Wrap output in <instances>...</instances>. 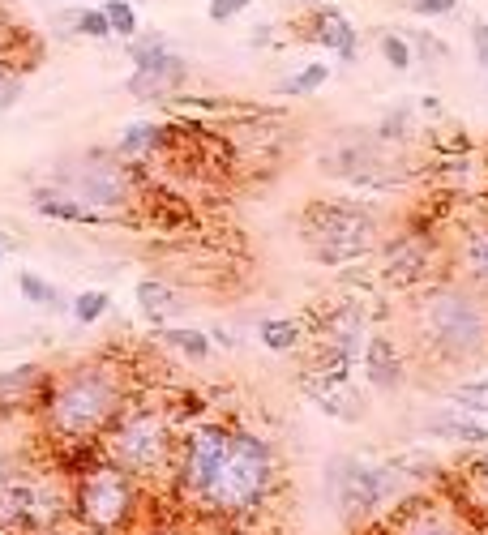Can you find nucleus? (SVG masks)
<instances>
[{"label":"nucleus","instance_id":"nucleus-5","mask_svg":"<svg viewBox=\"0 0 488 535\" xmlns=\"http://www.w3.org/2000/svg\"><path fill=\"white\" fill-rule=\"evenodd\" d=\"M304 249L322 266H347L369 257L381 244V223L360 202H313L300 219Z\"/></svg>","mask_w":488,"mask_h":535},{"label":"nucleus","instance_id":"nucleus-22","mask_svg":"<svg viewBox=\"0 0 488 535\" xmlns=\"http://www.w3.org/2000/svg\"><path fill=\"white\" fill-rule=\"evenodd\" d=\"M330 73H334V69L326 65V60H313V65L296 69L292 78H283L274 90H279V95H292V99H304V95H313V90H322V86L330 82Z\"/></svg>","mask_w":488,"mask_h":535},{"label":"nucleus","instance_id":"nucleus-26","mask_svg":"<svg viewBox=\"0 0 488 535\" xmlns=\"http://www.w3.org/2000/svg\"><path fill=\"white\" fill-rule=\"evenodd\" d=\"M18 292H22L30 304H39V309H52V313L65 309V296H60L48 279H39V274H30V270L18 274Z\"/></svg>","mask_w":488,"mask_h":535},{"label":"nucleus","instance_id":"nucleus-3","mask_svg":"<svg viewBox=\"0 0 488 535\" xmlns=\"http://www.w3.org/2000/svg\"><path fill=\"white\" fill-rule=\"evenodd\" d=\"M416 334H420V347L433 351L437 360H450V364L476 360L488 347V309L463 283L424 287L416 300Z\"/></svg>","mask_w":488,"mask_h":535},{"label":"nucleus","instance_id":"nucleus-38","mask_svg":"<svg viewBox=\"0 0 488 535\" xmlns=\"http://www.w3.org/2000/svg\"><path fill=\"white\" fill-rule=\"evenodd\" d=\"M65 535H99V531H86V527H78V531H65Z\"/></svg>","mask_w":488,"mask_h":535},{"label":"nucleus","instance_id":"nucleus-13","mask_svg":"<svg viewBox=\"0 0 488 535\" xmlns=\"http://www.w3.org/2000/svg\"><path fill=\"white\" fill-rule=\"evenodd\" d=\"M304 30H309L304 39L317 43V48H326V52H334L339 60H356V52H360V30L343 18V9H334V5L309 9Z\"/></svg>","mask_w":488,"mask_h":535},{"label":"nucleus","instance_id":"nucleus-28","mask_svg":"<svg viewBox=\"0 0 488 535\" xmlns=\"http://www.w3.org/2000/svg\"><path fill=\"white\" fill-rule=\"evenodd\" d=\"M112 309V296L108 292H99V287H90V292H82V296H73V304H69V313H73V321L78 326H95V321Z\"/></svg>","mask_w":488,"mask_h":535},{"label":"nucleus","instance_id":"nucleus-16","mask_svg":"<svg viewBox=\"0 0 488 535\" xmlns=\"http://www.w3.org/2000/svg\"><path fill=\"white\" fill-rule=\"evenodd\" d=\"M30 206H35V214H43V219H56V223H108V214H99V210H90L82 202H73V197H65V193L52 189V185L30 189Z\"/></svg>","mask_w":488,"mask_h":535},{"label":"nucleus","instance_id":"nucleus-21","mask_svg":"<svg viewBox=\"0 0 488 535\" xmlns=\"http://www.w3.org/2000/svg\"><path fill=\"white\" fill-rule=\"evenodd\" d=\"M159 137H163L159 125H150V120H137V125H129L125 133L116 137V155L120 159H142V155H150V150L159 146Z\"/></svg>","mask_w":488,"mask_h":535},{"label":"nucleus","instance_id":"nucleus-4","mask_svg":"<svg viewBox=\"0 0 488 535\" xmlns=\"http://www.w3.org/2000/svg\"><path fill=\"white\" fill-rule=\"evenodd\" d=\"M103 458L116 463L120 471H129L133 480H150L159 471L172 467L176 458V428L172 416L155 403H137L112 420V428L103 433Z\"/></svg>","mask_w":488,"mask_h":535},{"label":"nucleus","instance_id":"nucleus-15","mask_svg":"<svg viewBox=\"0 0 488 535\" xmlns=\"http://www.w3.org/2000/svg\"><path fill=\"white\" fill-rule=\"evenodd\" d=\"M360 369L369 377V386H377V390H399L407 377L403 351L394 339H386V334H369V343L360 351Z\"/></svg>","mask_w":488,"mask_h":535},{"label":"nucleus","instance_id":"nucleus-29","mask_svg":"<svg viewBox=\"0 0 488 535\" xmlns=\"http://www.w3.org/2000/svg\"><path fill=\"white\" fill-rule=\"evenodd\" d=\"M125 52H129V60H133V69H142V65H150L155 56L172 52V43H167L163 30H150V35H133V39L125 43Z\"/></svg>","mask_w":488,"mask_h":535},{"label":"nucleus","instance_id":"nucleus-41","mask_svg":"<svg viewBox=\"0 0 488 535\" xmlns=\"http://www.w3.org/2000/svg\"><path fill=\"white\" fill-rule=\"evenodd\" d=\"M129 5H142V0H129Z\"/></svg>","mask_w":488,"mask_h":535},{"label":"nucleus","instance_id":"nucleus-18","mask_svg":"<svg viewBox=\"0 0 488 535\" xmlns=\"http://www.w3.org/2000/svg\"><path fill=\"white\" fill-rule=\"evenodd\" d=\"M159 339H163L167 347H172V351H180L185 360H193V364L210 360V351H215L210 334H206V330H193V326H163V330H159Z\"/></svg>","mask_w":488,"mask_h":535},{"label":"nucleus","instance_id":"nucleus-35","mask_svg":"<svg viewBox=\"0 0 488 535\" xmlns=\"http://www.w3.org/2000/svg\"><path fill=\"white\" fill-rule=\"evenodd\" d=\"M407 120H411V112H407V107H399V112H390L386 120H381L377 137H386V142H394V137H403V133H407Z\"/></svg>","mask_w":488,"mask_h":535},{"label":"nucleus","instance_id":"nucleus-27","mask_svg":"<svg viewBox=\"0 0 488 535\" xmlns=\"http://www.w3.org/2000/svg\"><path fill=\"white\" fill-rule=\"evenodd\" d=\"M99 9H103V18H108V26H112V39L129 43L137 35V9L129 5V0H103Z\"/></svg>","mask_w":488,"mask_h":535},{"label":"nucleus","instance_id":"nucleus-17","mask_svg":"<svg viewBox=\"0 0 488 535\" xmlns=\"http://www.w3.org/2000/svg\"><path fill=\"white\" fill-rule=\"evenodd\" d=\"M137 309L150 321H172V317L185 313V300H180V292H172L163 279H142L137 283Z\"/></svg>","mask_w":488,"mask_h":535},{"label":"nucleus","instance_id":"nucleus-30","mask_svg":"<svg viewBox=\"0 0 488 535\" xmlns=\"http://www.w3.org/2000/svg\"><path fill=\"white\" fill-rule=\"evenodd\" d=\"M73 26V35H86V39H112V26L108 18H103V9H78V13H69L65 18Z\"/></svg>","mask_w":488,"mask_h":535},{"label":"nucleus","instance_id":"nucleus-7","mask_svg":"<svg viewBox=\"0 0 488 535\" xmlns=\"http://www.w3.org/2000/svg\"><path fill=\"white\" fill-rule=\"evenodd\" d=\"M69 514V488L35 467L13 463L0 480V531H52Z\"/></svg>","mask_w":488,"mask_h":535},{"label":"nucleus","instance_id":"nucleus-8","mask_svg":"<svg viewBox=\"0 0 488 535\" xmlns=\"http://www.w3.org/2000/svg\"><path fill=\"white\" fill-rule=\"evenodd\" d=\"M326 480H330L334 506H339V514L347 518V523L369 518L381 506H390V501L399 497V488H403L399 467L364 463V458H334L330 471H326Z\"/></svg>","mask_w":488,"mask_h":535},{"label":"nucleus","instance_id":"nucleus-1","mask_svg":"<svg viewBox=\"0 0 488 535\" xmlns=\"http://www.w3.org/2000/svg\"><path fill=\"white\" fill-rule=\"evenodd\" d=\"M125 403V373L103 360L73 364L43 381V424L56 441H69V446L103 437Z\"/></svg>","mask_w":488,"mask_h":535},{"label":"nucleus","instance_id":"nucleus-10","mask_svg":"<svg viewBox=\"0 0 488 535\" xmlns=\"http://www.w3.org/2000/svg\"><path fill=\"white\" fill-rule=\"evenodd\" d=\"M317 364L313 369H326V373H347L360 364V351L369 343V326H364V313L356 304H339V309H330L322 317V326H317Z\"/></svg>","mask_w":488,"mask_h":535},{"label":"nucleus","instance_id":"nucleus-12","mask_svg":"<svg viewBox=\"0 0 488 535\" xmlns=\"http://www.w3.org/2000/svg\"><path fill=\"white\" fill-rule=\"evenodd\" d=\"M180 86H189V60H185V56H176V52L155 56L150 65L133 69V73H129V82H125L129 95H133V99H142V103H163V99H172Z\"/></svg>","mask_w":488,"mask_h":535},{"label":"nucleus","instance_id":"nucleus-6","mask_svg":"<svg viewBox=\"0 0 488 535\" xmlns=\"http://www.w3.org/2000/svg\"><path fill=\"white\" fill-rule=\"evenodd\" d=\"M69 514L78 527L99 535H125L137 518V480L108 458L86 467L69 488Z\"/></svg>","mask_w":488,"mask_h":535},{"label":"nucleus","instance_id":"nucleus-20","mask_svg":"<svg viewBox=\"0 0 488 535\" xmlns=\"http://www.w3.org/2000/svg\"><path fill=\"white\" fill-rule=\"evenodd\" d=\"M394 535H467L450 514L441 510H416V514H403Z\"/></svg>","mask_w":488,"mask_h":535},{"label":"nucleus","instance_id":"nucleus-34","mask_svg":"<svg viewBox=\"0 0 488 535\" xmlns=\"http://www.w3.org/2000/svg\"><path fill=\"white\" fill-rule=\"evenodd\" d=\"M471 52H476V65L488 69V22L484 18L471 22Z\"/></svg>","mask_w":488,"mask_h":535},{"label":"nucleus","instance_id":"nucleus-24","mask_svg":"<svg viewBox=\"0 0 488 535\" xmlns=\"http://www.w3.org/2000/svg\"><path fill=\"white\" fill-rule=\"evenodd\" d=\"M257 339H262L266 351H296L300 347V321L292 317H266L257 326Z\"/></svg>","mask_w":488,"mask_h":535},{"label":"nucleus","instance_id":"nucleus-11","mask_svg":"<svg viewBox=\"0 0 488 535\" xmlns=\"http://www.w3.org/2000/svg\"><path fill=\"white\" fill-rule=\"evenodd\" d=\"M300 390H304V399L330 420H343V424L364 420V399L356 394L352 377H339V373H326V369H304Z\"/></svg>","mask_w":488,"mask_h":535},{"label":"nucleus","instance_id":"nucleus-40","mask_svg":"<svg viewBox=\"0 0 488 535\" xmlns=\"http://www.w3.org/2000/svg\"><path fill=\"white\" fill-rule=\"evenodd\" d=\"M484 488H488V467H484Z\"/></svg>","mask_w":488,"mask_h":535},{"label":"nucleus","instance_id":"nucleus-37","mask_svg":"<svg viewBox=\"0 0 488 535\" xmlns=\"http://www.w3.org/2000/svg\"><path fill=\"white\" fill-rule=\"evenodd\" d=\"M300 5H304V9H317V5H326V0H300Z\"/></svg>","mask_w":488,"mask_h":535},{"label":"nucleus","instance_id":"nucleus-36","mask_svg":"<svg viewBox=\"0 0 488 535\" xmlns=\"http://www.w3.org/2000/svg\"><path fill=\"white\" fill-rule=\"evenodd\" d=\"M9 467H13V458H9V454H0V480L9 476Z\"/></svg>","mask_w":488,"mask_h":535},{"label":"nucleus","instance_id":"nucleus-9","mask_svg":"<svg viewBox=\"0 0 488 535\" xmlns=\"http://www.w3.org/2000/svg\"><path fill=\"white\" fill-rule=\"evenodd\" d=\"M52 189H60L65 197H73V202H82V206L116 219L120 206L129 202V172H125V163H120V155L116 159L82 155V159H69V163L56 167Z\"/></svg>","mask_w":488,"mask_h":535},{"label":"nucleus","instance_id":"nucleus-42","mask_svg":"<svg viewBox=\"0 0 488 535\" xmlns=\"http://www.w3.org/2000/svg\"><path fill=\"white\" fill-rule=\"evenodd\" d=\"M0 262H5V249H0Z\"/></svg>","mask_w":488,"mask_h":535},{"label":"nucleus","instance_id":"nucleus-33","mask_svg":"<svg viewBox=\"0 0 488 535\" xmlns=\"http://www.w3.org/2000/svg\"><path fill=\"white\" fill-rule=\"evenodd\" d=\"M407 43H411V52H420V56H433V60H446V48L429 35V30H403Z\"/></svg>","mask_w":488,"mask_h":535},{"label":"nucleus","instance_id":"nucleus-2","mask_svg":"<svg viewBox=\"0 0 488 535\" xmlns=\"http://www.w3.org/2000/svg\"><path fill=\"white\" fill-rule=\"evenodd\" d=\"M274 480H279V467H274L270 441L257 433H244V428H227L223 450L215 458V467L206 471L193 501H202L206 510H215L223 518H240L262 506Z\"/></svg>","mask_w":488,"mask_h":535},{"label":"nucleus","instance_id":"nucleus-14","mask_svg":"<svg viewBox=\"0 0 488 535\" xmlns=\"http://www.w3.org/2000/svg\"><path fill=\"white\" fill-rule=\"evenodd\" d=\"M377 249H381V257H386V279L390 283H429V274H433V249H429V240L399 236V240L377 244Z\"/></svg>","mask_w":488,"mask_h":535},{"label":"nucleus","instance_id":"nucleus-25","mask_svg":"<svg viewBox=\"0 0 488 535\" xmlns=\"http://www.w3.org/2000/svg\"><path fill=\"white\" fill-rule=\"evenodd\" d=\"M377 48H381V56H386V65L394 73H411V65H416V52H411V43H407L403 30H381Z\"/></svg>","mask_w":488,"mask_h":535},{"label":"nucleus","instance_id":"nucleus-31","mask_svg":"<svg viewBox=\"0 0 488 535\" xmlns=\"http://www.w3.org/2000/svg\"><path fill=\"white\" fill-rule=\"evenodd\" d=\"M253 0H210V9H206V18L215 22V26H223V22H232V18H240L244 9H249Z\"/></svg>","mask_w":488,"mask_h":535},{"label":"nucleus","instance_id":"nucleus-19","mask_svg":"<svg viewBox=\"0 0 488 535\" xmlns=\"http://www.w3.org/2000/svg\"><path fill=\"white\" fill-rule=\"evenodd\" d=\"M429 433L450 437V441H467V446H488V428L480 420L463 416V411H446V416L429 420Z\"/></svg>","mask_w":488,"mask_h":535},{"label":"nucleus","instance_id":"nucleus-23","mask_svg":"<svg viewBox=\"0 0 488 535\" xmlns=\"http://www.w3.org/2000/svg\"><path fill=\"white\" fill-rule=\"evenodd\" d=\"M463 274L467 283L488 287V227H480V232H471L463 240Z\"/></svg>","mask_w":488,"mask_h":535},{"label":"nucleus","instance_id":"nucleus-32","mask_svg":"<svg viewBox=\"0 0 488 535\" xmlns=\"http://www.w3.org/2000/svg\"><path fill=\"white\" fill-rule=\"evenodd\" d=\"M407 9L416 13V18H450V13L459 9V0H407Z\"/></svg>","mask_w":488,"mask_h":535},{"label":"nucleus","instance_id":"nucleus-39","mask_svg":"<svg viewBox=\"0 0 488 535\" xmlns=\"http://www.w3.org/2000/svg\"><path fill=\"white\" fill-rule=\"evenodd\" d=\"M9 244H13V240H9V236H5V232H0V249H9Z\"/></svg>","mask_w":488,"mask_h":535}]
</instances>
